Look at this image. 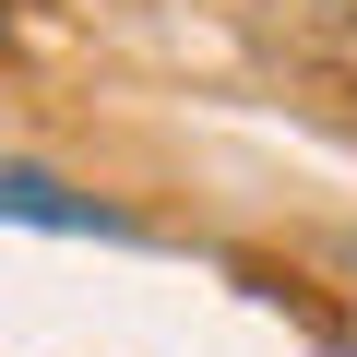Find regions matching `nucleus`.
<instances>
[{
    "label": "nucleus",
    "mask_w": 357,
    "mask_h": 357,
    "mask_svg": "<svg viewBox=\"0 0 357 357\" xmlns=\"http://www.w3.org/2000/svg\"><path fill=\"white\" fill-rule=\"evenodd\" d=\"M0 227H48V238H143L119 203L72 191V178H48V167H0Z\"/></svg>",
    "instance_id": "f257e3e1"
},
{
    "label": "nucleus",
    "mask_w": 357,
    "mask_h": 357,
    "mask_svg": "<svg viewBox=\"0 0 357 357\" xmlns=\"http://www.w3.org/2000/svg\"><path fill=\"white\" fill-rule=\"evenodd\" d=\"M0 48H13V0H0Z\"/></svg>",
    "instance_id": "f03ea898"
}]
</instances>
